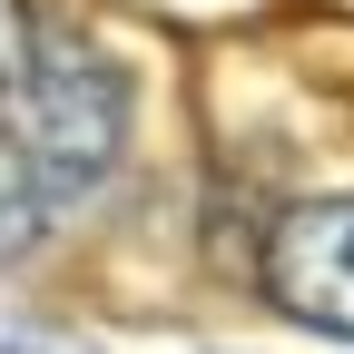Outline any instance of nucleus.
Here are the masks:
<instances>
[{
	"mask_svg": "<svg viewBox=\"0 0 354 354\" xmlns=\"http://www.w3.org/2000/svg\"><path fill=\"white\" fill-rule=\"evenodd\" d=\"M39 59H50V30L30 20V0H0V236L30 227V207H20V187H10V128H20V99H30Z\"/></svg>",
	"mask_w": 354,
	"mask_h": 354,
	"instance_id": "nucleus-2",
	"label": "nucleus"
},
{
	"mask_svg": "<svg viewBox=\"0 0 354 354\" xmlns=\"http://www.w3.org/2000/svg\"><path fill=\"white\" fill-rule=\"evenodd\" d=\"M266 286H276L286 315L325 325V335H354V197L295 207L266 236Z\"/></svg>",
	"mask_w": 354,
	"mask_h": 354,
	"instance_id": "nucleus-1",
	"label": "nucleus"
}]
</instances>
